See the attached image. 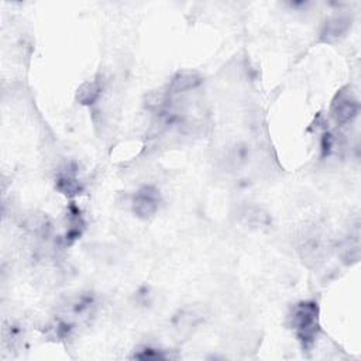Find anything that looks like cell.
Instances as JSON below:
<instances>
[{
	"label": "cell",
	"instance_id": "1",
	"mask_svg": "<svg viewBox=\"0 0 361 361\" xmlns=\"http://www.w3.org/2000/svg\"><path fill=\"white\" fill-rule=\"evenodd\" d=\"M317 314H319L317 303L300 302L295 305L289 316L290 326L295 330L298 338L302 341L303 347L312 345L317 336V331H319Z\"/></svg>",
	"mask_w": 361,
	"mask_h": 361
},
{
	"label": "cell",
	"instance_id": "2",
	"mask_svg": "<svg viewBox=\"0 0 361 361\" xmlns=\"http://www.w3.org/2000/svg\"><path fill=\"white\" fill-rule=\"evenodd\" d=\"M358 113V99L351 86L341 87L333 97L330 114L336 124L343 126L350 123Z\"/></svg>",
	"mask_w": 361,
	"mask_h": 361
},
{
	"label": "cell",
	"instance_id": "3",
	"mask_svg": "<svg viewBox=\"0 0 361 361\" xmlns=\"http://www.w3.org/2000/svg\"><path fill=\"white\" fill-rule=\"evenodd\" d=\"M161 203V195L157 188L151 185L141 186L133 196L131 207L137 217L149 219L152 217Z\"/></svg>",
	"mask_w": 361,
	"mask_h": 361
},
{
	"label": "cell",
	"instance_id": "4",
	"mask_svg": "<svg viewBox=\"0 0 361 361\" xmlns=\"http://www.w3.org/2000/svg\"><path fill=\"white\" fill-rule=\"evenodd\" d=\"M351 25V20L347 16L337 14L326 20L322 31H320V41L323 42H336L341 39Z\"/></svg>",
	"mask_w": 361,
	"mask_h": 361
},
{
	"label": "cell",
	"instance_id": "5",
	"mask_svg": "<svg viewBox=\"0 0 361 361\" xmlns=\"http://www.w3.org/2000/svg\"><path fill=\"white\" fill-rule=\"evenodd\" d=\"M203 82V78L200 73L195 71H179L176 72L169 83H168V92L169 93H183L192 89H196Z\"/></svg>",
	"mask_w": 361,
	"mask_h": 361
},
{
	"label": "cell",
	"instance_id": "6",
	"mask_svg": "<svg viewBox=\"0 0 361 361\" xmlns=\"http://www.w3.org/2000/svg\"><path fill=\"white\" fill-rule=\"evenodd\" d=\"M100 92H102V87H100V83L97 80H86L78 87L76 100L80 104L89 106V104L94 103L99 99Z\"/></svg>",
	"mask_w": 361,
	"mask_h": 361
},
{
	"label": "cell",
	"instance_id": "7",
	"mask_svg": "<svg viewBox=\"0 0 361 361\" xmlns=\"http://www.w3.org/2000/svg\"><path fill=\"white\" fill-rule=\"evenodd\" d=\"M175 322H176V327L183 330V329H189L192 326H196L200 322V317L195 310H183L175 319Z\"/></svg>",
	"mask_w": 361,
	"mask_h": 361
}]
</instances>
